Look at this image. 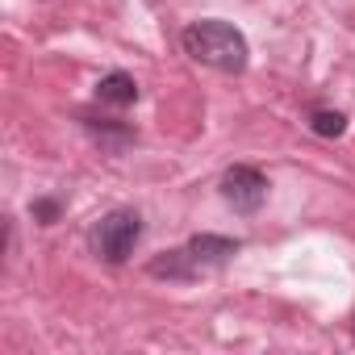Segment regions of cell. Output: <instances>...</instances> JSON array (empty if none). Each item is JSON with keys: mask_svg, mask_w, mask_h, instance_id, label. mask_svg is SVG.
<instances>
[{"mask_svg": "<svg viewBox=\"0 0 355 355\" xmlns=\"http://www.w3.org/2000/svg\"><path fill=\"white\" fill-rule=\"evenodd\" d=\"M184 55L201 67H214V71H226V76H239L247 67V38L230 26V21H193L184 34Z\"/></svg>", "mask_w": 355, "mask_h": 355, "instance_id": "6da1fadb", "label": "cell"}, {"mask_svg": "<svg viewBox=\"0 0 355 355\" xmlns=\"http://www.w3.org/2000/svg\"><path fill=\"white\" fill-rule=\"evenodd\" d=\"M239 251V239H222V234H197L184 247H175L167 255H155L146 263L150 276H167V280H197L214 268H222L230 255Z\"/></svg>", "mask_w": 355, "mask_h": 355, "instance_id": "7a4b0ae2", "label": "cell"}, {"mask_svg": "<svg viewBox=\"0 0 355 355\" xmlns=\"http://www.w3.org/2000/svg\"><path fill=\"white\" fill-rule=\"evenodd\" d=\"M138 239H142V218L134 209H113L101 222H92V230H88V247L105 263H125L134 255Z\"/></svg>", "mask_w": 355, "mask_h": 355, "instance_id": "3957f363", "label": "cell"}, {"mask_svg": "<svg viewBox=\"0 0 355 355\" xmlns=\"http://www.w3.org/2000/svg\"><path fill=\"white\" fill-rule=\"evenodd\" d=\"M222 201L234 209V214H255L263 201H268V180L259 167H247V163H234L222 171Z\"/></svg>", "mask_w": 355, "mask_h": 355, "instance_id": "277c9868", "label": "cell"}, {"mask_svg": "<svg viewBox=\"0 0 355 355\" xmlns=\"http://www.w3.org/2000/svg\"><path fill=\"white\" fill-rule=\"evenodd\" d=\"M96 101H101V105H113V109H125V105L138 101V80H134L130 71H109V76H101V84H96Z\"/></svg>", "mask_w": 355, "mask_h": 355, "instance_id": "5b68a950", "label": "cell"}, {"mask_svg": "<svg viewBox=\"0 0 355 355\" xmlns=\"http://www.w3.org/2000/svg\"><path fill=\"white\" fill-rule=\"evenodd\" d=\"M309 130H313L318 138H338V134L347 130V117L334 113V109H313V113H309Z\"/></svg>", "mask_w": 355, "mask_h": 355, "instance_id": "8992f818", "label": "cell"}, {"mask_svg": "<svg viewBox=\"0 0 355 355\" xmlns=\"http://www.w3.org/2000/svg\"><path fill=\"white\" fill-rule=\"evenodd\" d=\"M34 218H38L42 226H51V222L59 218V205H55V201H38V205H34Z\"/></svg>", "mask_w": 355, "mask_h": 355, "instance_id": "52a82bcc", "label": "cell"}]
</instances>
